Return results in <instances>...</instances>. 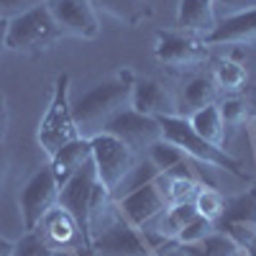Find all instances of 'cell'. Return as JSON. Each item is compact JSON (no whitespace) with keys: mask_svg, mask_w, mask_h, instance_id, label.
Segmentation results:
<instances>
[{"mask_svg":"<svg viewBox=\"0 0 256 256\" xmlns=\"http://www.w3.org/2000/svg\"><path fill=\"white\" fill-rule=\"evenodd\" d=\"M136 77L131 70H120L116 77L95 84L92 90L82 92L72 102V116L77 123V131L82 138H92L102 134V126L120 110L131 108Z\"/></svg>","mask_w":256,"mask_h":256,"instance_id":"6da1fadb","label":"cell"},{"mask_svg":"<svg viewBox=\"0 0 256 256\" xmlns=\"http://www.w3.org/2000/svg\"><path fill=\"white\" fill-rule=\"evenodd\" d=\"M108 195L110 192L98 180L95 164L88 162L77 174H72L59 187V202L56 205H62L67 212H72V218L80 223L82 233L90 241V230L95 226V218L102 212V208L108 205Z\"/></svg>","mask_w":256,"mask_h":256,"instance_id":"7a4b0ae2","label":"cell"},{"mask_svg":"<svg viewBox=\"0 0 256 256\" xmlns=\"http://www.w3.org/2000/svg\"><path fill=\"white\" fill-rule=\"evenodd\" d=\"M38 146L44 148V154L52 159L64 144L80 138L77 123L72 116V102H70V74H59L54 80V92L46 105V113L38 123Z\"/></svg>","mask_w":256,"mask_h":256,"instance_id":"3957f363","label":"cell"},{"mask_svg":"<svg viewBox=\"0 0 256 256\" xmlns=\"http://www.w3.org/2000/svg\"><path fill=\"white\" fill-rule=\"evenodd\" d=\"M156 120L162 126V136L169 144H174L182 154L198 159V162H205V164L216 166V169H228V172H233V174H244L241 164L233 156H228L223 146H216V144L205 141L195 128L190 126L187 118H182V116H159Z\"/></svg>","mask_w":256,"mask_h":256,"instance_id":"277c9868","label":"cell"},{"mask_svg":"<svg viewBox=\"0 0 256 256\" xmlns=\"http://www.w3.org/2000/svg\"><path fill=\"white\" fill-rule=\"evenodd\" d=\"M62 34L64 31L56 26V20L52 18V13L44 3V6L8 20L6 46L18 54H38V52H46Z\"/></svg>","mask_w":256,"mask_h":256,"instance_id":"5b68a950","label":"cell"},{"mask_svg":"<svg viewBox=\"0 0 256 256\" xmlns=\"http://www.w3.org/2000/svg\"><path fill=\"white\" fill-rule=\"evenodd\" d=\"M90 146H92V164H95L98 180L113 195V192L120 187V182L126 180V174L134 169L136 152H134V148H128L123 141H118L110 134L92 136Z\"/></svg>","mask_w":256,"mask_h":256,"instance_id":"8992f818","label":"cell"},{"mask_svg":"<svg viewBox=\"0 0 256 256\" xmlns=\"http://www.w3.org/2000/svg\"><path fill=\"white\" fill-rule=\"evenodd\" d=\"M59 202V182L52 172V166H41L31 174V180L24 184L18 195L20 218H24L26 230H36L41 218Z\"/></svg>","mask_w":256,"mask_h":256,"instance_id":"52a82bcc","label":"cell"},{"mask_svg":"<svg viewBox=\"0 0 256 256\" xmlns=\"http://www.w3.org/2000/svg\"><path fill=\"white\" fill-rule=\"evenodd\" d=\"M102 134H110L118 141H123L128 148H148L156 141H162V126L154 116H144L134 108H126L118 116H113L108 123L102 126Z\"/></svg>","mask_w":256,"mask_h":256,"instance_id":"ba28073f","label":"cell"},{"mask_svg":"<svg viewBox=\"0 0 256 256\" xmlns=\"http://www.w3.org/2000/svg\"><path fill=\"white\" fill-rule=\"evenodd\" d=\"M46 8L64 34L80 38H95L100 34V20L92 0H46Z\"/></svg>","mask_w":256,"mask_h":256,"instance_id":"9c48e42d","label":"cell"},{"mask_svg":"<svg viewBox=\"0 0 256 256\" xmlns=\"http://www.w3.org/2000/svg\"><path fill=\"white\" fill-rule=\"evenodd\" d=\"M38 233L54 251H80L82 244H88V236L82 233L80 223L72 218L62 205H54L38 223Z\"/></svg>","mask_w":256,"mask_h":256,"instance_id":"30bf717a","label":"cell"},{"mask_svg":"<svg viewBox=\"0 0 256 256\" xmlns=\"http://www.w3.org/2000/svg\"><path fill=\"white\" fill-rule=\"evenodd\" d=\"M166 208V198L159 187V182H148L134 192H128V195L120 198L118 202V210H120V218L131 226H146L148 220L159 218Z\"/></svg>","mask_w":256,"mask_h":256,"instance_id":"8fae6325","label":"cell"},{"mask_svg":"<svg viewBox=\"0 0 256 256\" xmlns=\"http://www.w3.org/2000/svg\"><path fill=\"white\" fill-rule=\"evenodd\" d=\"M154 56L164 64H172V67H190V64L202 62L208 56V49H205L202 41L192 38V36L159 34L156 46H154Z\"/></svg>","mask_w":256,"mask_h":256,"instance_id":"7c38bea8","label":"cell"},{"mask_svg":"<svg viewBox=\"0 0 256 256\" xmlns=\"http://www.w3.org/2000/svg\"><path fill=\"white\" fill-rule=\"evenodd\" d=\"M205 46L216 44H256V8L220 18L216 28L202 36Z\"/></svg>","mask_w":256,"mask_h":256,"instance_id":"4fadbf2b","label":"cell"},{"mask_svg":"<svg viewBox=\"0 0 256 256\" xmlns=\"http://www.w3.org/2000/svg\"><path fill=\"white\" fill-rule=\"evenodd\" d=\"M131 108L144 113V116H177V102L164 84L154 80H141L134 84V95H131Z\"/></svg>","mask_w":256,"mask_h":256,"instance_id":"5bb4252c","label":"cell"},{"mask_svg":"<svg viewBox=\"0 0 256 256\" xmlns=\"http://www.w3.org/2000/svg\"><path fill=\"white\" fill-rule=\"evenodd\" d=\"M95 248L108 251V254H123V256H144L146 254V244L141 238V233L136 230V226L126 223L123 218L100 233L95 238Z\"/></svg>","mask_w":256,"mask_h":256,"instance_id":"9a60e30c","label":"cell"},{"mask_svg":"<svg viewBox=\"0 0 256 256\" xmlns=\"http://www.w3.org/2000/svg\"><path fill=\"white\" fill-rule=\"evenodd\" d=\"M88 162H92V146H90V138L80 136V138H74L70 144H64L59 152L49 159V166H52V172H54V177H56V182L62 187Z\"/></svg>","mask_w":256,"mask_h":256,"instance_id":"2e32d148","label":"cell"},{"mask_svg":"<svg viewBox=\"0 0 256 256\" xmlns=\"http://www.w3.org/2000/svg\"><path fill=\"white\" fill-rule=\"evenodd\" d=\"M177 26L190 34L208 36L216 28V10L212 0H180L177 8Z\"/></svg>","mask_w":256,"mask_h":256,"instance_id":"e0dca14e","label":"cell"},{"mask_svg":"<svg viewBox=\"0 0 256 256\" xmlns=\"http://www.w3.org/2000/svg\"><path fill=\"white\" fill-rule=\"evenodd\" d=\"M190 126L195 128V131L210 141V144H216V146H223V138H226V123H223V116H220V105H205V108L195 110L190 118Z\"/></svg>","mask_w":256,"mask_h":256,"instance_id":"ac0fdd59","label":"cell"},{"mask_svg":"<svg viewBox=\"0 0 256 256\" xmlns=\"http://www.w3.org/2000/svg\"><path fill=\"white\" fill-rule=\"evenodd\" d=\"M92 6L102 8L105 13H110L128 26H138L146 18H152V8L146 0H92Z\"/></svg>","mask_w":256,"mask_h":256,"instance_id":"d6986e66","label":"cell"},{"mask_svg":"<svg viewBox=\"0 0 256 256\" xmlns=\"http://www.w3.org/2000/svg\"><path fill=\"white\" fill-rule=\"evenodd\" d=\"M187 256H238V246L226 233H210L198 244H187L180 248Z\"/></svg>","mask_w":256,"mask_h":256,"instance_id":"ffe728a7","label":"cell"},{"mask_svg":"<svg viewBox=\"0 0 256 256\" xmlns=\"http://www.w3.org/2000/svg\"><path fill=\"white\" fill-rule=\"evenodd\" d=\"M216 102V88H212V82L208 77H195L187 82L184 88V95H182V105L187 110H200L205 105H212Z\"/></svg>","mask_w":256,"mask_h":256,"instance_id":"44dd1931","label":"cell"},{"mask_svg":"<svg viewBox=\"0 0 256 256\" xmlns=\"http://www.w3.org/2000/svg\"><path fill=\"white\" fill-rule=\"evenodd\" d=\"M195 210H198V216L208 218L216 223L218 218H223V212H226V200L218 190H208V187H200L198 192V198H195Z\"/></svg>","mask_w":256,"mask_h":256,"instance_id":"7402d4cb","label":"cell"},{"mask_svg":"<svg viewBox=\"0 0 256 256\" xmlns=\"http://www.w3.org/2000/svg\"><path fill=\"white\" fill-rule=\"evenodd\" d=\"M148 152H152V162H154V166L159 169V172H172L174 166H180L184 162V154L174 144H169L166 138L156 141L154 146H148Z\"/></svg>","mask_w":256,"mask_h":256,"instance_id":"603a6c76","label":"cell"},{"mask_svg":"<svg viewBox=\"0 0 256 256\" xmlns=\"http://www.w3.org/2000/svg\"><path fill=\"white\" fill-rule=\"evenodd\" d=\"M159 174H162V172L154 166V162H146V164H134V169L126 174V180L120 182V187H118L116 192L123 198V195H128V192H134V190H138V187H144V184H148V182H154Z\"/></svg>","mask_w":256,"mask_h":256,"instance_id":"cb8c5ba5","label":"cell"},{"mask_svg":"<svg viewBox=\"0 0 256 256\" xmlns=\"http://www.w3.org/2000/svg\"><path fill=\"white\" fill-rule=\"evenodd\" d=\"M198 218V210L192 202H177L166 210L164 216V226H162V233H166V236H177V233L192 220Z\"/></svg>","mask_w":256,"mask_h":256,"instance_id":"d4e9b609","label":"cell"},{"mask_svg":"<svg viewBox=\"0 0 256 256\" xmlns=\"http://www.w3.org/2000/svg\"><path fill=\"white\" fill-rule=\"evenodd\" d=\"M216 82L226 92H238L246 84V70L238 62H220V67L216 72Z\"/></svg>","mask_w":256,"mask_h":256,"instance_id":"484cf974","label":"cell"},{"mask_svg":"<svg viewBox=\"0 0 256 256\" xmlns=\"http://www.w3.org/2000/svg\"><path fill=\"white\" fill-rule=\"evenodd\" d=\"M210 233H216V223L208 220V218H202V216H198V218H192V220L177 233V241H180L182 246L198 244V241H202L205 236H210Z\"/></svg>","mask_w":256,"mask_h":256,"instance_id":"4316f807","label":"cell"},{"mask_svg":"<svg viewBox=\"0 0 256 256\" xmlns=\"http://www.w3.org/2000/svg\"><path fill=\"white\" fill-rule=\"evenodd\" d=\"M46 0H0V18H18L20 13H28L38 6H44Z\"/></svg>","mask_w":256,"mask_h":256,"instance_id":"83f0119b","label":"cell"},{"mask_svg":"<svg viewBox=\"0 0 256 256\" xmlns=\"http://www.w3.org/2000/svg\"><path fill=\"white\" fill-rule=\"evenodd\" d=\"M251 8H256V0H212V10L220 13L223 18L251 10Z\"/></svg>","mask_w":256,"mask_h":256,"instance_id":"f1b7e54d","label":"cell"},{"mask_svg":"<svg viewBox=\"0 0 256 256\" xmlns=\"http://www.w3.org/2000/svg\"><path fill=\"white\" fill-rule=\"evenodd\" d=\"M220 116H223V123H241L246 120V102L241 100H226L220 105Z\"/></svg>","mask_w":256,"mask_h":256,"instance_id":"f546056e","label":"cell"},{"mask_svg":"<svg viewBox=\"0 0 256 256\" xmlns=\"http://www.w3.org/2000/svg\"><path fill=\"white\" fill-rule=\"evenodd\" d=\"M8 134V98L0 90V141H6Z\"/></svg>","mask_w":256,"mask_h":256,"instance_id":"4dcf8cb0","label":"cell"},{"mask_svg":"<svg viewBox=\"0 0 256 256\" xmlns=\"http://www.w3.org/2000/svg\"><path fill=\"white\" fill-rule=\"evenodd\" d=\"M8 166H10L8 148H6L3 141H0V190H3V184H6V180H8Z\"/></svg>","mask_w":256,"mask_h":256,"instance_id":"1f68e13d","label":"cell"},{"mask_svg":"<svg viewBox=\"0 0 256 256\" xmlns=\"http://www.w3.org/2000/svg\"><path fill=\"white\" fill-rule=\"evenodd\" d=\"M6 34H8V20L0 18V54L8 49V46H6Z\"/></svg>","mask_w":256,"mask_h":256,"instance_id":"d6a6232c","label":"cell"},{"mask_svg":"<svg viewBox=\"0 0 256 256\" xmlns=\"http://www.w3.org/2000/svg\"><path fill=\"white\" fill-rule=\"evenodd\" d=\"M13 251H16V244L0 238V256H13Z\"/></svg>","mask_w":256,"mask_h":256,"instance_id":"836d02e7","label":"cell"},{"mask_svg":"<svg viewBox=\"0 0 256 256\" xmlns=\"http://www.w3.org/2000/svg\"><path fill=\"white\" fill-rule=\"evenodd\" d=\"M52 256H88V254L80 248V251H54Z\"/></svg>","mask_w":256,"mask_h":256,"instance_id":"e575fe53","label":"cell"},{"mask_svg":"<svg viewBox=\"0 0 256 256\" xmlns=\"http://www.w3.org/2000/svg\"><path fill=\"white\" fill-rule=\"evenodd\" d=\"M246 254H248V256H256V238L251 241V246L246 248Z\"/></svg>","mask_w":256,"mask_h":256,"instance_id":"d590c367","label":"cell"},{"mask_svg":"<svg viewBox=\"0 0 256 256\" xmlns=\"http://www.w3.org/2000/svg\"><path fill=\"white\" fill-rule=\"evenodd\" d=\"M174 256H187V254H182V251H180V254H174Z\"/></svg>","mask_w":256,"mask_h":256,"instance_id":"8d00e7d4","label":"cell"},{"mask_svg":"<svg viewBox=\"0 0 256 256\" xmlns=\"http://www.w3.org/2000/svg\"><path fill=\"white\" fill-rule=\"evenodd\" d=\"M13 256H20V254H16V251H13Z\"/></svg>","mask_w":256,"mask_h":256,"instance_id":"74e56055","label":"cell"},{"mask_svg":"<svg viewBox=\"0 0 256 256\" xmlns=\"http://www.w3.org/2000/svg\"><path fill=\"white\" fill-rule=\"evenodd\" d=\"M246 256H248V254H246Z\"/></svg>","mask_w":256,"mask_h":256,"instance_id":"f35d334b","label":"cell"}]
</instances>
